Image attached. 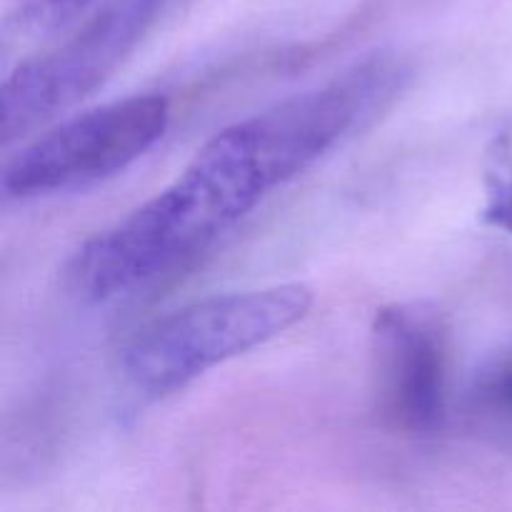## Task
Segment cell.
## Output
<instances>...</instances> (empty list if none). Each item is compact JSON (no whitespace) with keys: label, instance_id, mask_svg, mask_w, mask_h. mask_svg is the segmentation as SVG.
<instances>
[{"label":"cell","instance_id":"cell-1","mask_svg":"<svg viewBox=\"0 0 512 512\" xmlns=\"http://www.w3.org/2000/svg\"><path fill=\"white\" fill-rule=\"evenodd\" d=\"M405 78L403 60L373 55L218 130L173 183L80 245L65 270L68 288L88 303H108L193 263L275 188L388 108Z\"/></svg>","mask_w":512,"mask_h":512},{"label":"cell","instance_id":"cell-2","mask_svg":"<svg viewBox=\"0 0 512 512\" xmlns=\"http://www.w3.org/2000/svg\"><path fill=\"white\" fill-rule=\"evenodd\" d=\"M313 308L303 283L210 295L155 318L130 338L123 378L140 398L178 393L208 370L270 343Z\"/></svg>","mask_w":512,"mask_h":512},{"label":"cell","instance_id":"cell-3","mask_svg":"<svg viewBox=\"0 0 512 512\" xmlns=\"http://www.w3.org/2000/svg\"><path fill=\"white\" fill-rule=\"evenodd\" d=\"M168 123L170 103L158 93L83 110L15 153L0 175V190L10 200H30L103 183L143 158Z\"/></svg>","mask_w":512,"mask_h":512},{"label":"cell","instance_id":"cell-4","mask_svg":"<svg viewBox=\"0 0 512 512\" xmlns=\"http://www.w3.org/2000/svg\"><path fill=\"white\" fill-rule=\"evenodd\" d=\"M163 0H110L60 48L18 65L0 88V140L23 138L88 98L138 45Z\"/></svg>","mask_w":512,"mask_h":512},{"label":"cell","instance_id":"cell-5","mask_svg":"<svg viewBox=\"0 0 512 512\" xmlns=\"http://www.w3.org/2000/svg\"><path fill=\"white\" fill-rule=\"evenodd\" d=\"M373 370L385 415L403 430L443 428L450 398L448 328L425 303L385 305L370 328Z\"/></svg>","mask_w":512,"mask_h":512},{"label":"cell","instance_id":"cell-6","mask_svg":"<svg viewBox=\"0 0 512 512\" xmlns=\"http://www.w3.org/2000/svg\"><path fill=\"white\" fill-rule=\"evenodd\" d=\"M468 413L480 425L512 433V350L485 360L468 385Z\"/></svg>","mask_w":512,"mask_h":512},{"label":"cell","instance_id":"cell-7","mask_svg":"<svg viewBox=\"0 0 512 512\" xmlns=\"http://www.w3.org/2000/svg\"><path fill=\"white\" fill-rule=\"evenodd\" d=\"M483 220L512 238V118L485 148Z\"/></svg>","mask_w":512,"mask_h":512},{"label":"cell","instance_id":"cell-8","mask_svg":"<svg viewBox=\"0 0 512 512\" xmlns=\"http://www.w3.org/2000/svg\"><path fill=\"white\" fill-rule=\"evenodd\" d=\"M93 0H15L8 13V25L20 35L58 33L73 23Z\"/></svg>","mask_w":512,"mask_h":512}]
</instances>
